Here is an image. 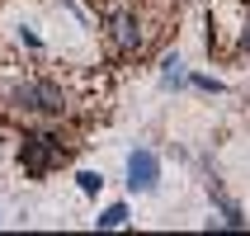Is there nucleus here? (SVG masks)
<instances>
[{
	"instance_id": "f03ea898",
	"label": "nucleus",
	"mask_w": 250,
	"mask_h": 236,
	"mask_svg": "<svg viewBox=\"0 0 250 236\" xmlns=\"http://www.w3.org/2000/svg\"><path fill=\"white\" fill-rule=\"evenodd\" d=\"M10 104L24 113H62L66 109V95H62V85L52 81H24L10 90Z\"/></svg>"
},
{
	"instance_id": "1a4fd4ad",
	"label": "nucleus",
	"mask_w": 250,
	"mask_h": 236,
	"mask_svg": "<svg viewBox=\"0 0 250 236\" xmlns=\"http://www.w3.org/2000/svg\"><path fill=\"white\" fill-rule=\"evenodd\" d=\"M194 90H203V95H222V81H217V76H194Z\"/></svg>"
},
{
	"instance_id": "423d86ee",
	"label": "nucleus",
	"mask_w": 250,
	"mask_h": 236,
	"mask_svg": "<svg viewBox=\"0 0 250 236\" xmlns=\"http://www.w3.org/2000/svg\"><path fill=\"white\" fill-rule=\"evenodd\" d=\"M161 85H184V62L180 57H166V62H161Z\"/></svg>"
},
{
	"instance_id": "7ed1b4c3",
	"label": "nucleus",
	"mask_w": 250,
	"mask_h": 236,
	"mask_svg": "<svg viewBox=\"0 0 250 236\" xmlns=\"http://www.w3.org/2000/svg\"><path fill=\"white\" fill-rule=\"evenodd\" d=\"M161 184V156L151 147H132L127 151V189L132 194H151Z\"/></svg>"
},
{
	"instance_id": "20e7f679",
	"label": "nucleus",
	"mask_w": 250,
	"mask_h": 236,
	"mask_svg": "<svg viewBox=\"0 0 250 236\" xmlns=\"http://www.w3.org/2000/svg\"><path fill=\"white\" fill-rule=\"evenodd\" d=\"M113 38H118V47H123V52H137V47H142L137 19H132V14H113Z\"/></svg>"
},
{
	"instance_id": "39448f33",
	"label": "nucleus",
	"mask_w": 250,
	"mask_h": 236,
	"mask_svg": "<svg viewBox=\"0 0 250 236\" xmlns=\"http://www.w3.org/2000/svg\"><path fill=\"white\" fill-rule=\"evenodd\" d=\"M127 217H132L127 203H109V208L95 217V232H118V227H127Z\"/></svg>"
},
{
	"instance_id": "0eeeda50",
	"label": "nucleus",
	"mask_w": 250,
	"mask_h": 236,
	"mask_svg": "<svg viewBox=\"0 0 250 236\" xmlns=\"http://www.w3.org/2000/svg\"><path fill=\"white\" fill-rule=\"evenodd\" d=\"M76 184H81V194L95 198L99 189H104V175H99V170H81V175H76Z\"/></svg>"
},
{
	"instance_id": "6e6552de",
	"label": "nucleus",
	"mask_w": 250,
	"mask_h": 236,
	"mask_svg": "<svg viewBox=\"0 0 250 236\" xmlns=\"http://www.w3.org/2000/svg\"><path fill=\"white\" fill-rule=\"evenodd\" d=\"M217 203H222V222H227V227H246V213H241L231 198H217Z\"/></svg>"
},
{
	"instance_id": "f257e3e1",
	"label": "nucleus",
	"mask_w": 250,
	"mask_h": 236,
	"mask_svg": "<svg viewBox=\"0 0 250 236\" xmlns=\"http://www.w3.org/2000/svg\"><path fill=\"white\" fill-rule=\"evenodd\" d=\"M19 161H24V170L33 180H42L57 161H66V147L57 137H47V132H24V137H19Z\"/></svg>"
}]
</instances>
